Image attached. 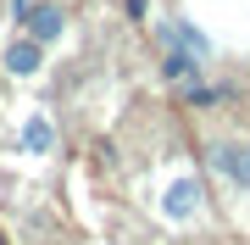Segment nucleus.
<instances>
[{
  "instance_id": "nucleus-1",
  "label": "nucleus",
  "mask_w": 250,
  "mask_h": 245,
  "mask_svg": "<svg viewBox=\"0 0 250 245\" xmlns=\"http://www.w3.org/2000/svg\"><path fill=\"white\" fill-rule=\"evenodd\" d=\"M206 162H211V173L228 178L233 190H250V139H211V145H206Z\"/></svg>"
},
{
  "instance_id": "nucleus-2",
  "label": "nucleus",
  "mask_w": 250,
  "mask_h": 245,
  "mask_svg": "<svg viewBox=\"0 0 250 245\" xmlns=\"http://www.w3.org/2000/svg\"><path fill=\"white\" fill-rule=\"evenodd\" d=\"M200 206H206V190H200V178H172V184H167V195H161V212H167L172 223H189Z\"/></svg>"
},
{
  "instance_id": "nucleus-3",
  "label": "nucleus",
  "mask_w": 250,
  "mask_h": 245,
  "mask_svg": "<svg viewBox=\"0 0 250 245\" xmlns=\"http://www.w3.org/2000/svg\"><path fill=\"white\" fill-rule=\"evenodd\" d=\"M200 62H206L200 50H189V45H172V50H167V62H161V73H167L172 84H195V78H200Z\"/></svg>"
},
{
  "instance_id": "nucleus-4",
  "label": "nucleus",
  "mask_w": 250,
  "mask_h": 245,
  "mask_svg": "<svg viewBox=\"0 0 250 245\" xmlns=\"http://www.w3.org/2000/svg\"><path fill=\"white\" fill-rule=\"evenodd\" d=\"M28 34H34L39 45L62 39V34H67V17H62V6H45V0H39V6H34V17H28Z\"/></svg>"
},
{
  "instance_id": "nucleus-5",
  "label": "nucleus",
  "mask_w": 250,
  "mask_h": 245,
  "mask_svg": "<svg viewBox=\"0 0 250 245\" xmlns=\"http://www.w3.org/2000/svg\"><path fill=\"white\" fill-rule=\"evenodd\" d=\"M6 73H11V78H34V73H39V39H34V34H28V39H11Z\"/></svg>"
},
{
  "instance_id": "nucleus-6",
  "label": "nucleus",
  "mask_w": 250,
  "mask_h": 245,
  "mask_svg": "<svg viewBox=\"0 0 250 245\" xmlns=\"http://www.w3.org/2000/svg\"><path fill=\"white\" fill-rule=\"evenodd\" d=\"M161 39H167V45H189V50L211 56V39H206L200 28H189V22H161Z\"/></svg>"
},
{
  "instance_id": "nucleus-7",
  "label": "nucleus",
  "mask_w": 250,
  "mask_h": 245,
  "mask_svg": "<svg viewBox=\"0 0 250 245\" xmlns=\"http://www.w3.org/2000/svg\"><path fill=\"white\" fill-rule=\"evenodd\" d=\"M50 145H56V128H50L45 117H28V123H22V151H34V156H45Z\"/></svg>"
},
{
  "instance_id": "nucleus-8",
  "label": "nucleus",
  "mask_w": 250,
  "mask_h": 245,
  "mask_svg": "<svg viewBox=\"0 0 250 245\" xmlns=\"http://www.w3.org/2000/svg\"><path fill=\"white\" fill-rule=\"evenodd\" d=\"M34 6H39V0H11V17H17V22L28 28V17H34Z\"/></svg>"
},
{
  "instance_id": "nucleus-9",
  "label": "nucleus",
  "mask_w": 250,
  "mask_h": 245,
  "mask_svg": "<svg viewBox=\"0 0 250 245\" xmlns=\"http://www.w3.org/2000/svg\"><path fill=\"white\" fill-rule=\"evenodd\" d=\"M139 245H145V240H139Z\"/></svg>"
}]
</instances>
